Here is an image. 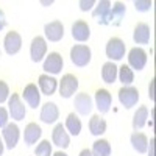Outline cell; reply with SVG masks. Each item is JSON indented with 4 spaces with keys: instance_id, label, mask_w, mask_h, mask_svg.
I'll list each match as a JSON object with an SVG mask.
<instances>
[{
    "instance_id": "obj_1",
    "label": "cell",
    "mask_w": 156,
    "mask_h": 156,
    "mask_svg": "<svg viewBox=\"0 0 156 156\" xmlns=\"http://www.w3.org/2000/svg\"><path fill=\"white\" fill-rule=\"evenodd\" d=\"M90 58H92V51L84 44H76L70 48V61L76 67H86L90 62Z\"/></svg>"
},
{
    "instance_id": "obj_2",
    "label": "cell",
    "mask_w": 156,
    "mask_h": 156,
    "mask_svg": "<svg viewBox=\"0 0 156 156\" xmlns=\"http://www.w3.org/2000/svg\"><path fill=\"white\" fill-rule=\"evenodd\" d=\"M128 64L126 66L131 69V70H142L145 67V64H147V51L142 48V47H134L128 51Z\"/></svg>"
},
{
    "instance_id": "obj_3",
    "label": "cell",
    "mask_w": 156,
    "mask_h": 156,
    "mask_svg": "<svg viewBox=\"0 0 156 156\" xmlns=\"http://www.w3.org/2000/svg\"><path fill=\"white\" fill-rule=\"evenodd\" d=\"M125 51H126V47H125V42L122 41L120 37H111L108 41V44H106V48H105L106 56L112 62L114 61H120L125 56Z\"/></svg>"
},
{
    "instance_id": "obj_4",
    "label": "cell",
    "mask_w": 156,
    "mask_h": 156,
    "mask_svg": "<svg viewBox=\"0 0 156 156\" xmlns=\"http://www.w3.org/2000/svg\"><path fill=\"white\" fill-rule=\"evenodd\" d=\"M8 112L9 115L12 117L14 120L20 122L25 119V115H27V108L25 105L22 103V98L19 94H11L9 98H8Z\"/></svg>"
},
{
    "instance_id": "obj_5",
    "label": "cell",
    "mask_w": 156,
    "mask_h": 156,
    "mask_svg": "<svg viewBox=\"0 0 156 156\" xmlns=\"http://www.w3.org/2000/svg\"><path fill=\"white\" fill-rule=\"evenodd\" d=\"M58 89H59V95L62 98H70L78 89V78L72 73H66L58 81Z\"/></svg>"
},
{
    "instance_id": "obj_6",
    "label": "cell",
    "mask_w": 156,
    "mask_h": 156,
    "mask_svg": "<svg viewBox=\"0 0 156 156\" xmlns=\"http://www.w3.org/2000/svg\"><path fill=\"white\" fill-rule=\"evenodd\" d=\"M139 100V90L134 86H123L119 90V101L125 109H131L133 106L137 105Z\"/></svg>"
},
{
    "instance_id": "obj_7",
    "label": "cell",
    "mask_w": 156,
    "mask_h": 156,
    "mask_svg": "<svg viewBox=\"0 0 156 156\" xmlns=\"http://www.w3.org/2000/svg\"><path fill=\"white\" fill-rule=\"evenodd\" d=\"M64 67V61H62V56L58 53V51H51L50 55L45 56L44 59V64H42V69L45 70V73H51V75H58L61 73Z\"/></svg>"
},
{
    "instance_id": "obj_8",
    "label": "cell",
    "mask_w": 156,
    "mask_h": 156,
    "mask_svg": "<svg viewBox=\"0 0 156 156\" xmlns=\"http://www.w3.org/2000/svg\"><path fill=\"white\" fill-rule=\"evenodd\" d=\"M2 137H3V144L8 150H12L16 148L17 142H19V137H20V129L16 123H8L3 129H2Z\"/></svg>"
},
{
    "instance_id": "obj_9",
    "label": "cell",
    "mask_w": 156,
    "mask_h": 156,
    "mask_svg": "<svg viewBox=\"0 0 156 156\" xmlns=\"http://www.w3.org/2000/svg\"><path fill=\"white\" fill-rule=\"evenodd\" d=\"M47 55V41L42 36L33 37L31 45H30V56L33 62H41Z\"/></svg>"
},
{
    "instance_id": "obj_10",
    "label": "cell",
    "mask_w": 156,
    "mask_h": 156,
    "mask_svg": "<svg viewBox=\"0 0 156 156\" xmlns=\"http://www.w3.org/2000/svg\"><path fill=\"white\" fill-rule=\"evenodd\" d=\"M51 142L58 147V148H62L66 150L69 145H70V134L66 131L62 123H56L53 131H51Z\"/></svg>"
},
{
    "instance_id": "obj_11",
    "label": "cell",
    "mask_w": 156,
    "mask_h": 156,
    "mask_svg": "<svg viewBox=\"0 0 156 156\" xmlns=\"http://www.w3.org/2000/svg\"><path fill=\"white\" fill-rule=\"evenodd\" d=\"M3 48L8 55H16L22 48V36L17 31H8L3 39Z\"/></svg>"
},
{
    "instance_id": "obj_12",
    "label": "cell",
    "mask_w": 156,
    "mask_h": 156,
    "mask_svg": "<svg viewBox=\"0 0 156 156\" xmlns=\"http://www.w3.org/2000/svg\"><path fill=\"white\" fill-rule=\"evenodd\" d=\"M44 34L45 39L50 42H59L62 36H64V25L59 20H53V22H48L44 25Z\"/></svg>"
},
{
    "instance_id": "obj_13",
    "label": "cell",
    "mask_w": 156,
    "mask_h": 156,
    "mask_svg": "<svg viewBox=\"0 0 156 156\" xmlns=\"http://www.w3.org/2000/svg\"><path fill=\"white\" fill-rule=\"evenodd\" d=\"M73 106H75L78 114L87 115V114H90V111H92V108H94V100L86 92L76 94L75 95V101H73Z\"/></svg>"
},
{
    "instance_id": "obj_14",
    "label": "cell",
    "mask_w": 156,
    "mask_h": 156,
    "mask_svg": "<svg viewBox=\"0 0 156 156\" xmlns=\"http://www.w3.org/2000/svg\"><path fill=\"white\" fill-rule=\"evenodd\" d=\"M39 119L41 122L50 125V123H55L58 119H59V109L56 106V103L53 101H47L42 105L41 108V114H39Z\"/></svg>"
},
{
    "instance_id": "obj_15",
    "label": "cell",
    "mask_w": 156,
    "mask_h": 156,
    "mask_svg": "<svg viewBox=\"0 0 156 156\" xmlns=\"http://www.w3.org/2000/svg\"><path fill=\"white\" fill-rule=\"evenodd\" d=\"M95 108L98 109L100 114H106L109 109H111V105H112V97H111V92L108 89H98L95 92Z\"/></svg>"
},
{
    "instance_id": "obj_16",
    "label": "cell",
    "mask_w": 156,
    "mask_h": 156,
    "mask_svg": "<svg viewBox=\"0 0 156 156\" xmlns=\"http://www.w3.org/2000/svg\"><path fill=\"white\" fill-rule=\"evenodd\" d=\"M22 97H23L25 103H27L30 108H33V109H36L39 105H41V90H39L37 86L33 84V83L25 86Z\"/></svg>"
},
{
    "instance_id": "obj_17",
    "label": "cell",
    "mask_w": 156,
    "mask_h": 156,
    "mask_svg": "<svg viewBox=\"0 0 156 156\" xmlns=\"http://www.w3.org/2000/svg\"><path fill=\"white\" fill-rule=\"evenodd\" d=\"M37 84H39V90H41L44 95H53L58 89V80L55 76L47 75V73L39 75Z\"/></svg>"
},
{
    "instance_id": "obj_18",
    "label": "cell",
    "mask_w": 156,
    "mask_h": 156,
    "mask_svg": "<svg viewBox=\"0 0 156 156\" xmlns=\"http://www.w3.org/2000/svg\"><path fill=\"white\" fill-rule=\"evenodd\" d=\"M111 6H112V3L109 2V0H101V2L95 3L92 16H94V19H97V22L100 25H108V17H109Z\"/></svg>"
},
{
    "instance_id": "obj_19",
    "label": "cell",
    "mask_w": 156,
    "mask_h": 156,
    "mask_svg": "<svg viewBox=\"0 0 156 156\" xmlns=\"http://www.w3.org/2000/svg\"><path fill=\"white\" fill-rule=\"evenodd\" d=\"M150 37H151L150 27L145 22H139L133 31V41L139 45H147L150 42Z\"/></svg>"
},
{
    "instance_id": "obj_20",
    "label": "cell",
    "mask_w": 156,
    "mask_h": 156,
    "mask_svg": "<svg viewBox=\"0 0 156 156\" xmlns=\"http://www.w3.org/2000/svg\"><path fill=\"white\" fill-rule=\"evenodd\" d=\"M72 37L78 42H86L90 37V28L84 20H75L72 23Z\"/></svg>"
},
{
    "instance_id": "obj_21",
    "label": "cell",
    "mask_w": 156,
    "mask_h": 156,
    "mask_svg": "<svg viewBox=\"0 0 156 156\" xmlns=\"http://www.w3.org/2000/svg\"><path fill=\"white\" fill-rule=\"evenodd\" d=\"M125 12H126V6L122 2H115L111 6L109 11V17H108V25H112V27H119L122 23L123 17H125Z\"/></svg>"
},
{
    "instance_id": "obj_22",
    "label": "cell",
    "mask_w": 156,
    "mask_h": 156,
    "mask_svg": "<svg viewBox=\"0 0 156 156\" xmlns=\"http://www.w3.org/2000/svg\"><path fill=\"white\" fill-rule=\"evenodd\" d=\"M41 136H42V129H41V126H39L37 123L31 122V123H28L27 126H25L23 140H25L27 145H34L36 142L41 139Z\"/></svg>"
},
{
    "instance_id": "obj_23",
    "label": "cell",
    "mask_w": 156,
    "mask_h": 156,
    "mask_svg": "<svg viewBox=\"0 0 156 156\" xmlns=\"http://www.w3.org/2000/svg\"><path fill=\"white\" fill-rule=\"evenodd\" d=\"M117 72H119V67L115 66L112 61H108L101 66V80L106 84H112L117 80Z\"/></svg>"
},
{
    "instance_id": "obj_24",
    "label": "cell",
    "mask_w": 156,
    "mask_h": 156,
    "mask_svg": "<svg viewBox=\"0 0 156 156\" xmlns=\"http://www.w3.org/2000/svg\"><path fill=\"white\" fill-rule=\"evenodd\" d=\"M89 131L92 136H101L106 131V120L100 114H94L89 120Z\"/></svg>"
},
{
    "instance_id": "obj_25",
    "label": "cell",
    "mask_w": 156,
    "mask_h": 156,
    "mask_svg": "<svg viewBox=\"0 0 156 156\" xmlns=\"http://www.w3.org/2000/svg\"><path fill=\"white\" fill-rule=\"evenodd\" d=\"M81 120L78 119V115L75 112H70L67 115L66 119V125H64V128H66V131L70 134V136H78L81 133Z\"/></svg>"
},
{
    "instance_id": "obj_26",
    "label": "cell",
    "mask_w": 156,
    "mask_h": 156,
    "mask_svg": "<svg viewBox=\"0 0 156 156\" xmlns=\"http://www.w3.org/2000/svg\"><path fill=\"white\" fill-rule=\"evenodd\" d=\"M131 145L137 153L144 154V153H147V148H148V137L144 133L136 131V133L131 134Z\"/></svg>"
},
{
    "instance_id": "obj_27",
    "label": "cell",
    "mask_w": 156,
    "mask_h": 156,
    "mask_svg": "<svg viewBox=\"0 0 156 156\" xmlns=\"http://www.w3.org/2000/svg\"><path fill=\"white\" fill-rule=\"evenodd\" d=\"M147 119H148V108L147 106H139L137 111L133 115V128L134 131H139L147 125Z\"/></svg>"
},
{
    "instance_id": "obj_28",
    "label": "cell",
    "mask_w": 156,
    "mask_h": 156,
    "mask_svg": "<svg viewBox=\"0 0 156 156\" xmlns=\"http://www.w3.org/2000/svg\"><path fill=\"white\" fill-rule=\"evenodd\" d=\"M90 151L94 156H111V144L106 139H98L92 144Z\"/></svg>"
},
{
    "instance_id": "obj_29",
    "label": "cell",
    "mask_w": 156,
    "mask_h": 156,
    "mask_svg": "<svg viewBox=\"0 0 156 156\" xmlns=\"http://www.w3.org/2000/svg\"><path fill=\"white\" fill-rule=\"evenodd\" d=\"M117 78H119V81L123 84V86H131L133 81H134V72L129 69L126 64L119 67V72H117Z\"/></svg>"
},
{
    "instance_id": "obj_30",
    "label": "cell",
    "mask_w": 156,
    "mask_h": 156,
    "mask_svg": "<svg viewBox=\"0 0 156 156\" xmlns=\"http://www.w3.org/2000/svg\"><path fill=\"white\" fill-rule=\"evenodd\" d=\"M53 151H51V144L50 140H41L37 144V147L34 148V156H51Z\"/></svg>"
},
{
    "instance_id": "obj_31",
    "label": "cell",
    "mask_w": 156,
    "mask_h": 156,
    "mask_svg": "<svg viewBox=\"0 0 156 156\" xmlns=\"http://www.w3.org/2000/svg\"><path fill=\"white\" fill-rule=\"evenodd\" d=\"M151 6H153V2H151V0H136V2H134L136 11H140V12L150 11Z\"/></svg>"
},
{
    "instance_id": "obj_32",
    "label": "cell",
    "mask_w": 156,
    "mask_h": 156,
    "mask_svg": "<svg viewBox=\"0 0 156 156\" xmlns=\"http://www.w3.org/2000/svg\"><path fill=\"white\" fill-rule=\"evenodd\" d=\"M9 87H8V84L5 83V81H2L0 80V105L2 103H5L8 98H9Z\"/></svg>"
},
{
    "instance_id": "obj_33",
    "label": "cell",
    "mask_w": 156,
    "mask_h": 156,
    "mask_svg": "<svg viewBox=\"0 0 156 156\" xmlns=\"http://www.w3.org/2000/svg\"><path fill=\"white\" fill-rule=\"evenodd\" d=\"M9 112H8V109L6 108H3V106H0V128H5L9 122Z\"/></svg>"
},
{
    "instance_id": "obj_34",
    "label": "cell",
    "mask_w": 156,
    "mask_h": 156,
    "mask_svg": "<svg viewBox=\"0 0 156 156\" xmlns=\"http://www.w3.org/2000/svg\"><path fill=\"white\" fill-rule=\"evenodd\" d=\"M80 9L81 11H90L94 6H95V2L94 0H80Z\"/></svg>"
},
{
    "instance_id": "obj_35",
    "label": "cell",
    "mask_w": 156,
    "mask_h": 156,
    "mask_svg": "<svg viewBox=\"0 0 156 156\" xmlns=\"http://www.w3.org/2000/svg\"><path fill=\"white\" fill-rule=\"evenodd\" d=\"M148 97L151 101H154V78L150 80V87H148Z\"/></svg>"
},
{
    "instance_id": "obj_36",
    "label": "cell",
    "mask_w": 156,
    "mask_h": 156,
    "mask_svg": "<svg viewBox=\"0 0 156 156\" xmlns=\"http://www.w3.org/2000/svg\"><path fill=\"white\" fill-rule=\"evenodd\" d=\"M6 27V17H5V12L0 9V31Z\"/></svg>"
},
{
    "instance_id": "obj_37",
    "label": "cell",
    "mask_w": 156,
    "mask_h": 156,
    "mask_svg": "<svg viewBox=\"0 0 156 156\" xmlns=\"http://www.w3.org/2000/svg\"><path fill=\"white\" fill-rule=\"evenodd\" d=\"M150 147L147 148V153H148V156H154V137H151L150 139Z\"/></svg>"
},
{
    "instance_id": "obj_38",
    "label": "cell",
    "mask_w": 156,
    "mask_h": 156,
    "mask_svg": "<svg viewBox=\"0 0 156 156\" xmlns=\"http://www.w3.org/2000/svg\"><path fill=\"white\" fill-rule=\"evenodd\" d=\"M78 156H94V154H92V151H90L89 148H84V150L80 151V154H78Z\"/></svg>"
},
{
    "instance_id": "obj_39",
    "label": "cell",
    "mask_w": 156,
    "mask_h": 156,
    "mask_svg": "<svg viewBox=\"0 0 156 156\" xmlns=\"http://www.w3.org/2000/svg\"><path fill=\"white\" fill-rule=\"evenodd\" d=\"M3 150H5V144H3V140L0 139V156L3 154Z\"/></svg>"
},
{
    "instance_id": "obj_40",
    "label": "cell",
    "mask_w": 156,
    "mask_h": 156,
    "mask_svg": "<svg viewBox=\"0 0 156 156\" xmlns=\"http://www.w3.org/2000/svg\"><path fill=\"white\" fill-rule=\"evenodd\" d=\"M51 156H67L66 153H64L62 150H59V151H56V153H53V154H51Z\"/></svg>"
},
{
    "instance_id": "obj_41",
    "label": "cell",
    "mask_w": 156,
    "mask_h": 156,
    "mask_svg": "<svg viewBox=\"0 0 156 156\" xmlns=\"http://www.w3.org/2000/svg\"><path fill=\"white\" fill-rule=\"evenodd\" d=\"M41 3H42V5H45V6H47V5H51V3H53V2H51V0H50V2H41Z\"/></svg>"
},
{
    "instance_id": "obj_42",
    "label": "cell",
    "mask_w": 156,
    "mask_h": 156,
    "mask_svg": "<svg viewBox=\"0 0 156 156\" xmlns=\"http://www.w3.org/2000/svg\"><path fill=\"white\" fill-rule=\"evenodd\" d=\"M0 56H2V53H0Z\"/></svg>"
}]
</instances>
